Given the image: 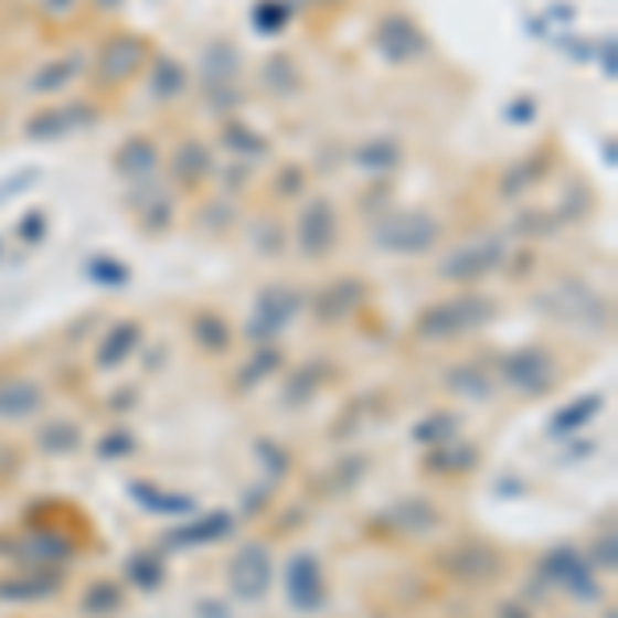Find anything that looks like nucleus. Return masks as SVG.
Wrapping results in <instances>:
<instances>
[{"label":"nucleus","instance_id":"nucleus-12","mask_svg":"<svg viewBox=\"0 0 618 618\" xmlns=\"http://www.w3.org/2000/svg\"><path fill=\"white\" fill-rule=\"evenodd\" d=\"M46 404V392L33 380H0V420H25Z\"/></svg>","mask_w":618,"mask_h":618},{"label":"nucleus","instance_id":"nucleus-24","mask_svg":"<svg viewBox=\"0 0 618 618\" xmlns=\"http://www.w3.org/2000/svg\"><path fill=\"white\" fill-rule=\"evenodd\" d=\"M454 429H458V417H429L425 425H417V441L420 446H441Z\"/></svg>","mask_w":618,"mask_h":618},{"label":"nucleus","instance_id":"nucleus-18","mask_svg":"<svg viewBox=\"0 0 618 618\" xmlns=\"http://www.w3.org/2000/svg\"><path fill=\"white\" fill-rule=\"evenodd\" d=\"M227 532H232V515L215 511L211 520H199V524L173 532L170 544H211V541H219V536H227Z\"/></svg>","mask_w":618,"mask_h":618},{"label":"nucleus","instance_id":"nucleus-25","mask_svg":"<svg viewBox=\"0 0 618 618\" xmlns=\"http://www.w3.org/2000/svg\"><path fill=\"white\" fill-rule=\"evenodd\" d=\"M132 449H137V441L128 433H111V437H104V446H99V458H120V454H132Z\"/></svg>","mask_w":618,"mask_h":618},{"label":"nucleus","instance_id":"nucleus-27","mask_svg":"<svg viewBox=\"0 0 618 618\" xmlns=\"http://www.w3.org/2000/svg\"><path fill=\"white\" fill-rule=\"evenodd\" d=\"M499 618H528V610H524V606L508 603V606H503V610H499Z\"/></svg>","mask_w":618,"mask_h":618},{"label":"nucleus","instance_id":"nucleus-13","mask_svg":"<svg viewBox=\"0 0 618 618\" xmlns=\"http://www.w3.org/2000/svg\"><path fill=\"white\" fill-rule=\"evenodd\" d=\"M363 297H367V289H363V280L339 277V285H330V289H326V294L318 297V318H322V322L347 318V313H355V309L363 306Z\"/></svg>","mask_w":618,"mask_h":618},{"label":"nucleus","instance_id":"nucleus-10","mask_svg":"<svg viewBox=\"0 0 618 618\" xmlns=\"http://www.w3.org/2000/svg\"><path fill=\"white\" fill-rule=\"evenodd\" d=\"M441 565H446V573L454 582H475V586H482V582H494V577H499V565H503V561H499L494 548L470 541V544H462V548H454Z\"/></svg>","mask_w":618,"mask_h":618},{"label":"nucleus","instance_id":"nucleus-6","mask_svg":"<svg viewBox=\"0 0 618 618\" xmlns=\"http://www.w3.org/2000/svg\"><path fill=\"white\" fill-rule=\"evenodd\" d=\"M425 33L408 13H387L380 25H375V50L380 58L392 62V66H404V62H417L425 54Z\"/></svg>","mask_w":618,"mask_h":618},{"label":"nucleus","instance_id":"nucleus-5","mask_svg":"<svg viewBox=\"0 0 618 618\" xmlns=\"http://www.w3.org/2000/svg\"><path fill=\"white\" fill-rule=\"evenodd\" d=\"M227 586L239 603H260L273 586V556L264 544H244L227 565Z\"/></svg>","mask_w":618,"mask_h":618},{"label":"nucleus","instance_id":"nucleus-15","mask_svg":"<svg viewBox=\"0 0 618 618\" xmlns=\"http://www.w3.org/2000/svg\"><path fill=\"white\" fill-rule=\"evenodd\" d=\"M137 342H140V326L120 322L108 339H104V347H99V367H120L124 359L137 351Z\"/></svg>","mask_w":618,"mask_h":618},{"label":"nucleus","instance_id":"nucleus-20","mask_svg":"<svg viewBox=\"0 0 618 618\" xmlns=\"http://www.w3.org/2000/svg\"><path fill=\"white\" fill-rule=\"evenodd\" d=\"M132 494H137L140 503L149 511H161V515H170V511H190L194 503L185 499V494H166L157 491V487H149V482H132Z\"/></svg>","mask_w":618,"mask_h":618},{"label":"nucleus","instance_id":"nucleus-16","mask_svg":"<svg viewBox=\"0 0 618 618\" xmlns=\"http://www.w3.org/2000/svg\"><path fill=\"white\" fill-rule=\"evenodd\" d=\"M58 573H50V577H9V582H0V598H9V603H21V598H50V594H58Z\"/></svg>","mask_w":618,"mask_h":618},{"label":"nucleus","instance_id":"nucleus-1","mask_svg":"<svg viewBox=\"0 0 618 618\" xmlns=\"http://www.w3.org/2000/svg\"><path fill=\"white\" fill-rule=\"evenodd\" d=\"M491 313H494L491 301H482V297H458V301L425 309L417 322V334L429 342L458 339V334H466V330H479L482 322H491Z\"/></svg>","mask_w":618,"mask_h":618},{"label":"nucleus","instance_id":"nucleus-19","mask_svg":"<svg viewBox=\"0 0 618 618\" xmlns=\"http://www.w3.org/2000/svg\"><path fill=\"white\" fill-rule=\"evenodd\" d=\"M120 606H124V594H120V586H111V582H95V586H87V594H83V615H92V618L116 615Z\"/></svg>","mask_w":618,"mask_h":618},{"label":"nucleus","instance_id":"nucleus-3","mask_svg":"<svg viewBox=\"0 0 618 618\" xmlns=\"http://www.w3.org/2000/svg\"><path fill=\"white\" fill-rule=\"evenodd\" d=\"M145 58H149V38H137V33H116L111 42H104L99 50V66H95V78L104 87H124L145 71Z\"/></svg>","mask_w":618,"mask_h":618},{"label":"nucleus","instance_id":"nucleus-11","mask_svg":"<svg viewBox=\"0 0 618 618\" xmlns=\"http://www.w3.org/2000/svg\"><path fill=\"white\" fill-rule=\"evenodd\" d=\"M297 306H301V301H297V294H285V289L264 294L260 306H256V318H252V339H277L280 326L294 318Z\"/></svg>","mask_w":618,"mask_h":618},{"label":"nucleus","instance_id":"nucleus-21","mask_svg":"<svg viewBox=\"0 0 618 618\" xmlns=\"http://www.w3.org/2000/svg\"><path fill=\"white\" fill-rule=\"evenodd\" d=\"M38 446L46 449V454H75L78 449V425H71V420H54V425L42 429Z\"/></svg>","mask_w":618,"mask_h":618},{"label":"nucleus","instance_id":"nucleus-17","mask_svg":"<svg viewBox=\"0 0 618 618\" xmlns=\"http://www.w3.org/2000/svg\"><path fill=\"white\" fill-rule=\"evenodd\" d=\"M194 339H199V347H206V351H227L232 347V326L219 318L215 309H206V313H199L194 318Z\"/></svg>","mask_w":618,"mask_h":618},{"label":"nucleus","instance_id":"nucleus-4","mask_svg":"<svg viewBox=\"0 0 618 618\" xmlns=\"http://www.w3.org/2000/svg\"><path fill=\"white\" fill-rule=\"evenodd\" d=\"M499 375H503V384L524 392V396H544L556 384V363L541 347H524L499 363Z\"/></svg>","mask_w":618,"mask_h":618},{"label":"nucleus","instance_id":"nucleus-9","mask_svg":"<svg viewBox=\"0 0 618 618\" xmlns=\"http://www.w3.org/2000/svg\"><path fill=\"white\" fill-rule=\"evenodd\" d=\"M541 573L556 586H565L573 598H598V582H594V569H589L582 553H573V548H553V553L544 556Z\"/></svg>","mask_w":618,"mask_h":618},{"label":"nucleus","instance_id":"nucleus-14","mask_svg":"<svg viewBox=\"0 0 618 618\" xmlns=\"http://www.w3.org/2000/svg\"><path fill=\"white\" fill-rule=\"evenodd\" d=\"M499 264V247H491V244H470V247H462V252H454L446 260V280H475V277H482L487 268H494Z\"/></svg>","mask_w":618,"mask_h":618},{"label":"nucleus","instance_id":"nucleus-22","mask_svg":"<svg viewBox=\"0 0 618 618\" xmlns=\"http://www.w3.org/2000/svg\"><path fill=\"white\" fill-rule=\"evenodd\" d=\"M128 577H132L140 589H157L161 586V561H157L153 553H137L128 561Z\"/></svg>","mask_w":618,"mask_h":618},{"label":"nucleus","instance_id":"nucleus-7","mask_svg":"<svg viewBox=\"0 0 618 618\" xmlns=\"http://www.w3.org/2000/svg\"><path fill=\"white\" fill-rule=\"evenodd\" d=\"M285 589H289V603L301 615H318L326 606V577L322 565L313 553H294L289 569H285Z\"/></svg>","mask_w":618,"mask_h":618},{"label":"nucleus","instance_id":"nucleus-23","mask_svg":"<svg viewBox=\"0 0 618 618\" xmlns=\"http://www.w3.org/2000/svg\"><path fill=\"white\" fill-rule=\"evenodd\" d=\"M603 408V396H586V401H577V404H569L561 417H553V433H565V429H577L582 420H589L594 413Z\"/></svg>","mask_w":618,"mask_h":618},{"label":"nucleus","instance_id":"nucleus-8","mask_svg":"<svg viewBox=\"0 0 618 618\" xmlns=\"http://www.w3.org/2000/svg\"><path fill=\"white\" fill-rule=\"evenodd\" d=\"M334 235H339V223H334V206L326 199H313L301 206V219H297V247L309 260H322L326 252L334 247Z\"/></svg>","mask_w":618,"mask_h":618},{"label":"nucleus","instance_id":"nucleus-2","mask_svg":"<svg viewBox=\"0 0 618 618\" xmlns=\"http://www.w3.org/2000/svg\"><path fill=\"white\" fill-rule=\"evenodd\" d=\"M375 239L384 252H408V256H420V252H429L437 247L441 239V223L425 211H396V215H387L380 227H375Z\"/></svg>","mask_w":618,"mask_h":618},{"label":"nucleus","instance_id":"nucleus-26","mask_svg":"<svg viewBox=\"0 0 618 618\" xmlns=\"http://www.w3.org/2000/svg\"><path fill=\"white\" fill-rule=\"evenodd\" d=\"M475 458H479V454H475V449H470V446H462V449H458V454H446V449H441V454L433 458V466L441 462V466H446V470H462V466H475Z\"/></svg>","mask_w":618,"mask_h":618}]
</instances>
